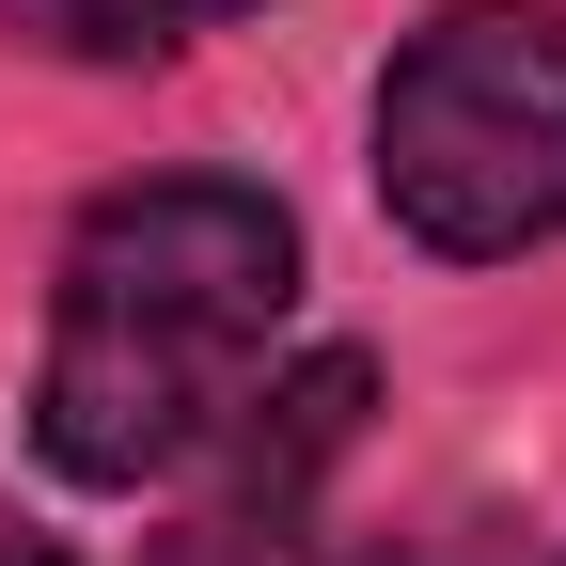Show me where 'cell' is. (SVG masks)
I'll use <instances>...</instances> for the list:
<instances>
[{
    "instance_id": "6da1fadb",
    "label": "cell",
    "mask_w": 566,
    "mask_h": 566,
    "mask_svg": "<svg viewBox=\"0 0 566 566\" xmlns=\"http://www.w3.org/2000/svg\"><path fill=\"white\" fill-rule=\"evenodd\" d=\"M300 315V221L252 174H142L95 189L63 237L32 441L63 488H174L205 441H237L268 394V346Z\"/></svg>"
},
{
    "instance_id": "7a4b0ae2",
    "label": "cell",
    "mask_w": 566,
    "mask_h": 566,
    "mask_svg": "<svg viewBox=\"0 0 566 566\" xmlns=\"http://www.w3.org/2000/svg\"><path fill=\"white\" fill-rule=\"evenodd\" d=\"M378 205L441 268H504L566 237V17L457 0L378 80Z\"/></svg>"
},
{
    "instance_id": "277c9868",
    "label": "cell",
    "mask_w": 566,
    "mask_h": 566,
    "mask_svg": "<svg viewBox=\"0 0 566 566\" xmlns=\"http://www.w3.org/2000/svg\"><path fill=\"white\" fill-rule=\"evenodd\" d=\"M0 566H63V551H48V535H32L17 504H0Z\"/></svg>"
},
{
    "instance_id": "3957f363",
    "label": "cell",
    "mask_w": 566,
    "mask_h": 566,
    "mask_svg": "<svg viewBox=\"0 0 566 566\" xmlns=\"http://www.w3.org/2000/svg\"><path fill=\"white\" fill-rule=\"evenodd\" d=\"M252 0H0V32L48 48V63H174L205 32H237Z\"/></svg>"
}]
</instances>
